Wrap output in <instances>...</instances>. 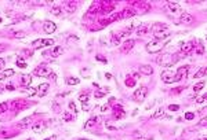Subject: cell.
I'll use <instances>...</instances> for the list:
<instances>
[{
  "mask_svg": "<svg viewBox=\"0 0 207 140\" xmlns=\"http://www.w3.org/2000/svg\"><path fill=\"white\" fill-rule=\"evenodd\" d=\"M152 32H153L155 40H160V41L170 34V29H168V26L166 23H162V22H160V23H155L153 27H152Z\"/></svg>",
  "mask_w": 207,
  "mask_h": 140,
  "instance_id": "cell-1",
  "label": "cell"
},
{
  "mask_svg": "<svg viewBox=\"0 0 207 140\" xmlns=\"http://www.w3.org/2000/svg\"><path fill=\"white\" fill-rule=\"evenodd\" d=\"M178 55H170V54H163L162 56H159L156 59V62L159 63L160 66H164V67H170V66H173L174 63L178 60Z\"/></svg>",
  "mask_w": 207,
  "mask_h": 140,
  "instance_id": "cell-2",
  "label": "cell"
},
{
  "mask_svg": "<svg viewBox=\"0 0 207 140\" xmlns=\"http://www.w3.org/2000/svg\"><path fill=\"white\" fill-rule=\"evenodd\" d=\"M164 48V43L160 40H152L146 44V51L149 54H156V52H160Z\"/></svg>",
  "mask_w": 207,
  "mask_h": 140,
  "instance_id": "cell-3",
  "label": "cell"
},
{
  "mask_svg": "<svg viewBox=\"0 0 207 140\" xmlns=\"http://www.w3.org/2000/svg\"><path fill=\"white\" fill-rule=\"evenodd\" d=\"M164 10L167 11L168 14H171V15H181V5L178 4V3H175V2H168V3H166V5H164Z\"/></svg>",
  "mask_w": 207,
  "mask_h": 140,
  "instance_id": "cell-4",
  "label": "cell"
},
{
  "mask_svg": "<svg viewBox=\"0 0 207 140\" xmlns=\"http://www.w3.org/2000/svg\"><path fill=\"white\" fill-rule=\"evenodd\" d=\"M33 48L36 49H40V48H44V47H52L54 45V40L52 38H37L32 43Z\"/></svg>",
  "mask_w": 207,
  "mask_h": 140,
  "instance_id": "cell-5",
  "label": "cell"
},
{
  "mask_svg": "<svg viewBox=\"0 0 207 140\" xmlns=\"http://www.w3.org/2000/svg\"><path fill=\"white\" fill-rule=\"evenodd\" d=\"M33 74H36L37 77H48L52 74V71L47 65H41V66H37V67L33 70Z\"/></svg>",
  "mask_w": 207,
  "mask_h": 140,
  "instance_id": "cell-6",
  "label": "cell"
},
{
  "mask_svg": "<svg viewBox=\"0 0 207 140\" xmlns=\"http://www.w3.org/2000/svg\"><path fill=\"white\" fill-rule=\"evenodd\" d=\"M189 69H190V66H189V65L181 66V67H179L178 70L175 71V82L186 78V77H188V74H189Z\"/></svg>",
  "mask_w": 207,
  "mask_h": 140,
  "instance_id": "cell-7",
  "label": "cell"
},
{
  "mask_svg": "<svg viewBox=\"0 0 207 140\" xmlns=\"http://www.w3.org/2000/svg\"><path fill=\"white\" fill-rule=\"evenodd\" d=\"M99 5V14H109L115 10L116 4L112 2H104V3H98Z\"/></svg>",
  "mask_w": 207,
  "mask_h": 140,
  "instance_id": "cell-8",
  "label": "cell"
},
{
  "mask_svg": "<svg viewBox=\"0 0 207 140\" xmlns=\"http://www.w3.org/2000/svg\"><path fill=\"white\" fill-rule=\"evenodd\" d=\"M162 80L163 82H166V84H173V82H175V71L173 70H164L162 71Z\"/></svg>",
  "mask_w": 207,
  "mask_h": 140,
  "instance_id": "cell-9",
  "label": "cell"
},
{
  "mask_svg": "<svg viewBox=\"0 0 207 140\" xmlns=\"http://www.w3.org/2000/svg\"><path fill=\"white\" fill-rule=\"evenodd\" d=\"M148 95V88L146 87H140L137 91L134 92V99L137 102H144Z\"/></svg>",
  "mask_w": 207,
  "mask_h": 140,
  "instance_id": "cell-10",
  "label": "cell"
},
{
  "mask_svg": "<svg viewBox=\"0 0 207 140\" xmlns=\"http://www.w3.org/2000/svg\"><path fill=\"white\" fill-rule=\"evenodd\" d=\"M179 47H181L182 54H188V52H190L192 49H195V41L189 40V41H186V43H181Z\"/></svg>",
  "mask_w": 207,
  "mask_h": 140,
  "instance_id": "cell-11",
  "label": "cell"
},
{
  "mask_svg": "<svg viewBox=\"0 0 207 140\" xmlns=\"http://www.w3.org/2000/svg\"><path fill=\"white\" fill-rule=\"evenodd\" d=\"M43 29L46 33H48V34H51V33H54L55 30H57V25L54 23V22L51 21H46L43 25Z\"/></svg>",
  "mask_w": 207,
  "mask_h": 140,
  "instance_id": "cell-12",
  "label": "cell"
},
{
  "mask_svg": "<svg viewBox=\"0 0 207 140\" xmlns=\"http://www.w3.org/2000/svg\"><path fill=\"white\" fill-rule=\"evenodd\" d=\"M134 45H135V40L134 38H128V40H126L123 44H121V51L128 52L130 49H132V47Z\"/></svg>",
  "mask_w": 207,
  "mask_h": 140,
  "instance_id": "cell-13",
  "label": "cell"
},
{
  "mask_svg": "<svg viewBox=\"0 0 207 140\" xmlns=\"http://www.w3.org/2000/svg\"><path fill=\"white\" fill-rule=\"evenodd\" d=\"M138 71H140V74H144V76H152L153 74V69L149 65H141Z\"/></svg>",
  "mask_w": 207,
  "mask_h": 140,
  "instance_id": "cell-14",
  "label": "cell"
},
{
  "mask_svg": "<svg viewBox=\"0 0 207 140\" xmlns=\"http://www.w3.org/2000/svg\"><path fill=\"white\" fill-rule=\"evenodd\" d=\"M179 22H181V23H185V25L192 23V22H193V18H192V15H190V14L184 13V11H182L181 15H179Z\"/></svg>",
  "mask_w": 207,
  "mask_h": 140,
  "instance_id": "cell-15",
  "label": "cell"
},
{
  "mask_svg": "<svg viewBox=\"0 0 207 140\" xmlns=\"http://www.w3.org/2000/svg\"><path fill=\"white\" fill-rule=\"evenodd\" d=\"M32 82V76L30 74H22L21 76V85L22 87H29Z\"/></svg>",
  "mask_w": 207,
  "mask_h": 140,
  "instance_id": "cell-16",
  "label": "cell"
},
{
  "mask_svg": "<svg viewBox=\"0 0 207 140\" xmlns=\"http://www.w3.org/2000/svg\"><path fill=\"white\" fill-rule=\"evenodd\" d=\"M134 15H137V10H134V8H126V10L121 11V16L123 18H131Z\"/></svg>",
  "mask_w": 207,
  "mask_h": 140,
  "instance_id": "cell-17",
  "label": "cell"
},
{
  "mask_svg": "<svg viewBox=\"0 0 207 140\" xmlns=\"http://www.w3.org/2000/svg\"><path fill=\"white\" fill-rule=\"evenodd\" d=\"M47 91H48V84H47V82H41V84L39 85V88H37V95L39 96H44L47 93Z\"/></svg>",
  "mask_w": 207,
  "mask_h": 140,
  "instance_id": "cell-18",
  "label": "cell"
},
{
  "mask_svg": "<svg viewBox=\"0 0 207 140\" xmlns=\"http://www.w3.org/2000/svg\"><path fill=\"white\" fill-rule=\"evenodd\" d=\"M148 30H149V27H148V25H145V23H141L140 26L135 29V33H137V36H144L145 33H148Z\"/></svg>",
  "mask_w": 207,
  "mask_h": 140,
  "instance_id": "cell-19",
  "label": "cell"
},
{
  "mask_svg": "<svg viewBox=\"0 0 207 140\" xmlns=\"http://www.w3.org/2000/svg\"><path fill=\"white\" fill-rule=\"evenodd\" d=\"M32 129H33V132H36V133H41V132L46 129V124L44 122H36V124H33Z\"/></svg>",
  "mask_w": 207,
  "mask_h": 140,
  "instance_id": "cell-20",
  "label": "cell"
},
{
  "mask_svg": "<svg viewBox=\"0 0 207 140\" xmlns=\"http://www.w3.org/2000/svg\"><path fill=\"white\" fill-rule=\"evenodd\" d=\"M62 54H63V48H62V47L58 45V47H52V48H51V55L54 58H58L59 55H62Z\"/></svg>",
  "mask_w": 207,
  "mask_h": 140,
  "instance_id": "cell-21",
  "label": "cell"
},
{
  "mask_svg": "<svg viewBox=\"0 0 207 140\" xmlns=\"http://www.w3.org/2000/svg\"><path fill=\"white\" fill-rule=\"evenodd\" d=\"M166 117V113H164V109H157L156 111L153 113V115H152V118H155V120H159V118H164Z\"/></svg>",
  "mask_w": 207,
  "mask_h": 140,
  "instance_id": "cell-22",
  "label": "cell"
},
{
  "mask_svg": "<svg viewBox=\"0 0 207 140\" xmlns=\"http://www.w3.org/2000/svg\"><path fill=\"white\" fill-rule=\"evenodd\" d=\"M51 14L52 15H55V16H59L61 14H62V8H61V5L55 3V4L52 5V8H51Z\"/></svg>",
  "mask_w": 207,
  "mask_h": 140,
  "instance_id": "cell-23",
  "label": "cell"
},
{
  "mask_svg": "<svg viewBox=\"0 0 207 140\" xmlns=\"http://www.w3.org/2000/svg\"><path fill=\"white\" fill-rule=\"evenodd\" d=\"M77 5H76V2H69L68 4H66V11H68L69 14H73L75 11H76Z\"/></svg>",
  "mask_w": 207,
  "mask_h": 140,
  "instance_id": "cell-24",
  "label": "cell"
},
{
  "mask_svg": "<svg viewBox=\"0 0 207 140\" xmlns=\"http://www.w3.org/2000/svg\"><path fill=\"white\" fill-rule=\"evenodd\" d=\"M15 73V71L13 70V69H7V70H4L2 74H0V80H6L7 77H11L13 74Z\"/></svg>",
  "mask_w": 207,
  "mask_h": 140,
  "instance_id": "cell-25",
  "label": "cell"
},
{
  "mask_svg": "<svg viewBox=\"0 0 207 140\" xmlns=\"http://www.w3.org/2000/svg\"><path fill=\"white\" fill-rule=\"evenodd\" d=\"M30 120H32V118H30V117H28V118H25V120H22L21 122H19L18 125H17V128H18V129H25L28 125H29Z\"/></svg>",
  "mask_w": 207,
  "mask_h": 140,
  "instance_id": "cell-26",
  "label": "cell"
},
{
  "mask_svg": "<svg viewBox=\"0 0 207 140\" xmlns=\"http://www.w3.org/2000/svg\"><path fill=\"white\" fill-rule=\"evenodd\" d=\"M204 76H207V66H206V67L199 69L197 73L195 74V78H201V77H204Z\"/></svg>",
  "mask_w": 207,
  "mask_h": 140,
  "instance_id": "cell-27",
  "label": "cell"
},
{
  "mask_svg": "<svg viewBox=\"0 0 207 140\" xmlns=\"http://www.w3.org/2000/svg\"><path fill=\"white\" fill-rule=\"evenodd\" d=\"M109 23L110 22H113V21H119V19H123V16H121V13H115V14H112V15L109 16Z\"/></svg>",
  "mask_w": 207,
  "mask_h": 140,
  "instance_id": "cell-28",
  "label": "cell"
},
{
  "mask_svg": "<svg viewBox=\"0 0 207 140\" xmlns=\"http://www.w3.org/2000/svg\"><path fill=\"white\" fill-rule=\"evenodd\" d=\"M204 85H206V82H204V81L196 82V84L193 85V91H195V92H199V91H201V89L204 88Z\"/></svg>",
  "mask_w": 207,
  "mask_h": 140,
  "instance_id": "cell-29",
  "label": "cell"
},
{
  "mask_svg": "<svg viewBox=\"0 0 207 140\" xmlns=\"http://www.w3.org/2000/svg\"><path fill=\"white\" fill-rule=\"evenodd\" d=\"M124 82H126V87L132 88V87H135V82H137V81H135V80L132 78V77H127L126 81H124Z\"/></svg>",
  "mask_w": 207,
  "mask_h": 140,
  "instance_id": "cell-30",
  "label": "cell"
},
{
  "mask_svg": "<svg viewBox=\"0 0 207 140\" xmlns=\"http://www.w3.org/2000/svg\"><path fill=\"white\" fill-rule=\"evenodd\" d=\"M80 82L79 78H76V77H69L68 80H66V84L68 85H77Z\"/></svg>",
  "mask_w": 207,
  "mask_h": 140,
  "instance_id": "cell-31",
  "label": "cell"
},
{
  "mask_svg": "<svg viewBox=\"0 0 207 140\" xmlns=\"http://www.w3.org/2000/svg\"><path fill=\"white\" fill-rule=\"evenodd\" d=\"M88 98H90V96H88V93H80V95H79V100L80 102H82V104L83 103H87V102H88Z\"/></svg>",
  "mask_w": 207,
  "mask_h": 140,
  "instance_id": "cell-32",
  "label": "cell"
},
{
  "mask_svg": "<svg viewBox=\"0 0 207 140\" xmlns=\"http://www.w3.org/2000/svg\"><path fill=\"white\" fill-rule=\"evenodd\" d=\"M25 92H26L28 96H35V95H37V89H36V88H28Z\"/></svg>",
  "mask_w": 207,
  "mask_h": 140,
  "instance_id": "cell-33",
  "label": "cell"
},
{
  "mask_svg": "<svg viewBox=\"0 0 207 140\" xmlns=\"http://www.w3.org/2000/svg\"><path fill=\"white\" fill-rule=\"evenodd\" d=\"M13 36H14V37H17V38H22V37H25V36H26V33L22 32V30H17V32L13 33Z\"/></svg>",
  "mask_w": 207,
  "mask_h": 140,
  "instance_id": "cell-34",
  "label": "cell"
},
{
  "mask_svg": "<svg viewBox=\"0 0 207 140\" xmlns=\"http://www.w3.org/2000/svg\"><path fill=\"white\" fill-rule=\"evenodd\" d=\"M8 109V104L7 103H0V114H4Z\"/></svg>",
  "mask_w": 207,
  "mask_h": 140,
  "instance_id": "cell-35",
  "label": "cell"
},
{
  "mask_svg": "<svg viewBox=\"0 0 207 140\" xmlns=\"http://www.w3.org/2000/svg\"><path fill=\"white\" fill-rule=\"evenodd\" d=\"M207 100V92L204 93L203 96H199V98H196V103H203V102Z\"/></svg>",
  "mask_w": 207,
  "mask_h": 140,
  "instance_id": "cell-36",
  "label": "cell"
},
{
  "mask_svg": "<svg viewBox=\"0 0 207 140\" xmlns=\"http://www.w3.org/2000/svg\"><path fill=\"white\" fill-rule=\"evenodd\" d=\"M17 66H18V67H21V69H25V67H26V63L22 62V58H18V59H17Z\"/></svg>",
  "mask_w": 207,
  "mask_h": 140,
  "instance_id": "cell-37",
  "label": "cell"
},
{
  "mask_svg": "<svg viewBox=\"0 0 207 140\" xmlns=\"http://www.w3.org/2000/svg\"><path fill=\"white\" fill-rule=\"evenodd\" d=\"M123 117H124V111H123V110H119V111H116L115 120H120V118H123Z\"/></svg>",
  "mask_w": 207,
  "mask_h": 140,
  "instance_id": "cell-38",
  "label": "cell"
},
{
  "mask_svg": "<svg viewBox=\"0 0 207 140\" xmlns=\"http://www.w3.org/2000/svg\"><path fill=\"white\" fill-rule=\"evenodd\" d=\"M62 118L65 121H71V120H73V117H72L71 114H69L68 111H65V113H62Z\"/></svg>",
  "mask_w": 207,
  "mask_h": 140,
  "instance_id": "cell-39",
  "label": "cell"
},
{
  "mask_svg": "<svg viewBox=\"0 0 207 140\" xmlns=\"http://www.w3.org/2000/svg\"><path fill=\"white\" fill-rule=\"evenodd\" d=\"M68 106H69V110H71V111H72V113H77V109H76V104H75V103H73V102H69V104H68Z\"/></svg>",
  "mask_w": 207,
  "mask_h": 140,
  "instance_id": "cell-40",
  "label": "cell"
},
{
  "mask_svg": "<svg viewBox=\"0 0 207 140\" xmlns=\"http://www.w3.org/2000/svg\"><path fill=\"white\" fill-rule=\"evenodd\" d=\"M112 43L115 44V45H119V44H120V38H119L116 34H112Z\"/></svg>",
  "mask_w": 207,
  "mask_h": 140,
  "instance_id": "cell-41",
  "label": "cell"
},
{
  "mask_svg": "<svg viewBox=\"0 0 207 140\" xmlns=\"http://www.w3.org/2000/svg\"><path fill=\"white\" fill-rule=\"evenodd\" d=\"M106 95V92L105 91H97V92H94V96L95 98H102V96Z\"/></svg>",
  "mask_w": 207,
  "mask_h": 140,
  "instance_id": "cell-42",
  "label": "cell"
},
{
  "mask_svg": "<svg viewBox=\"0 0 207 140\" xmlns=\"http://www.w3.org/2000/svg\"><path fill=\"white\" fill-rule=\"evenodd\" d=\"M203 51H204V48L201 47V44L199 43L197 45H196V52H197V54H203Z\"/></svg>",
  "mask_w": 207,
  "mask_h": 140,
  "instance_id": "cell-43",
  "label": "cell"
},
{
  "mask_svg": "<svg viewBox=\"0 0 207 140\" xmlns=\"http://www.w3.org/2000/svg\"><path fill=\"white\" fill-rule=\"evenodd\" d=\"M185 118H186V120H193V118H195V113H186V114H185Z\"/></svg>",
  "mask_w": 207,
  "mask_h": 140,
  "instance_id": "cell-44",
  "label": "cell"
},
{
  "mask_svg": "<svg viewBox=\"0 0 207 140\" xmlns=\"http://www.w3.org/2000/svg\"><path fill=\"white\" fill-rule=\"evenodd\" d=\"M168 110H170V111H177V110H179V106H177V104H170V106H168Z\"/></svg>",
  "mask_w": 207,
  "mask_h": 140,
  "instance_id": "cell-45",
  "label": "cell"
},
{
  "mask_svg": "<svg viewBox=\"0 0 207 140\" xmlns=\"http://www.w3.org/2000/svg\"><path fill=\"white\" fill-rule=\"evenodd\" d=\"M94 122H95V121H94V118H93V120H88V121H87V122H86L84 128H86V129H88V128H90V126H91V125H94Z\"/></svg>",
  "mask_w": 207,
  "mask_h": 140,
  "instance_id": "cell-46",
  "label": "cell"
},
{
  "mask_svg": "<svg viewBox=\"0 0 207 140\" xmlns=\"http://www.w3.org/2000/svg\"><path fill=\"white\" fill-rule=\"evenodd\" d=\"M97 60H98V62H104V63H106V62H108L106 58L102 56V55H97Z\"/></svg>",
  "mask_w": 207,
  "mask_h": 140,
  "instance_id": "cell-47",
  "label": "cell"
},
{
  "mask_svg": "<svg viewBox=\"0 0 207 140\" xmlns=\"http://www.w3.org/2000/svg\"><path fill=\"white\" fill-rule=\"evenodd\" d=\"M199 125H201V126H207V117L201 118V120L199 121Z\"/></svg>",
  "mask_w": 207,
  "mask_h": 140,
  "instance_id": "cell-48",
  "label": "cell"
},
{
  "mask_svg": "<svg viewBox=\"0 0 207 140\" xmlns=\"http://www.w3.org/2000/svg\"><path fill=\"white\" fill-rule=\"evenodd\" d=\"M130 73L132 74V77H134V80H137L138 77H140V71H135V70H131Z\"/></svg>",
  "mask_w": 207,
  "mask_h": 140,
  "instance_id": "cell-49",
  "label": "cell"
},
{
  "mask_svg": "<svg viewBox=\"0 0 207 140\" xmlns=\"http://www.w3.org/2000/svg\"><path fill=\"white\" fill-rule=\"evenodd\" d=\"M108 110H109V104H105V106L101 107V111H102V113H104V111H108Z\"/></svg>",
  "mask_w": 207,
  "mask_h": 140,
  "instance_id": "cell-50",
  "label": "cell"
},
{
  "mask_svg": "<svg viewBox=\"0 0 207 140\" xmlns=\"http://www.w3.org/2000/svg\"><path fill=\"white\" fill-rule=\"evenodd\" d=\"M4 65H6L4 59H2V58H0V70H2V69H4Z\"/></svg>",
  "mask_w": 207,
  "mask_h": 140,
  "instance_id": "cell-51",
  "label": "cell"
},
{
  "mask_svg": "<svg viewBox=\"0 0 207 140\" xmlns=\"http://www.w3.org/2000/svg\"><path fill=\"white\" fill-rule=\"evenodd\" d=\"M6 48H7V45H6V44H0V52L6 51Z\"/></svg>",
  "mask_w": 207,
  "mask_h": 140,
  "instance_id": "cell-52",
  "label": "cell"
},
{
  "mask_svg": "<svg viewBox=\"0 0 207 140\" xmlns=\"http://www.w3.org/2000/svg\"><path fill=\"white\" fill-rule=\"evenodd\" d=\"M44 140H57V136H55V135H51L50 137H47V139H44Z\"/></svg>",
  "mask_w": 207,
  "mask_h": 140,
  "instance_id": "cell-53",
  "label": "cell"
},
{
  "mask_svg": "<svg viewBox=\"0 0 207 140\" xmlns=\"http://www.w3.org/2000/svg\"><path fill=\"white\" fill-rule=\"evenodd\" d=\"M88 109H90V107H88V104L87 103H83V110H84V111H87Z\"/></svg>",
  "mask_w": 207,
  "mask_h": 140,
  "instance_id": "cell-54",
  "label": "cell"
},
{
  "mask_svg": "<svg viewBox=\"0 0 207 140\" xmlns=\"http://www.w3.org/2000/svg\"><path fill=\"white\" fill-rule=\"evenodd\" d=\"M6 89H8V91H14L15 88H14L13 85H7V87H6Z\"/></svg>",
  "mask_w": 207,
  "mask_h": 140,
  "instance_id": "cell-55",
  "label": "cell"
},
{
  "mask_svg": "<svg viewBox=\"0 0 207 140\" xmlns=\"http://www.w3.org/2000/svg\"><path fill=\"white\" fill-rule=\"evenodd\" d=\"M113 102H116V99H115V98H110V99H109V104H112Z\"/></svg>",
  "mask_w": 207,
  "mask_h": 140,
  "instance_id": "cell-56",
  "label": "cell"
},
{
  "mask_svg": "<svg viewBox=\"0 0 207 140\" xmlns=\"http://www.w3.org/2000/svg\"><path fill=\"white\" fill-rule=\"evenodd\" d=\"M2 91H4V88H3V87H0V92H2Z\"/></svg>",
  "mask_w": 207,
  "mask_h": 140,
  "instance_id": "cell-57",
  "label": "cell"
},
{
  "mask_svg": "<svg viewBox=\"0 0 207 140\" xmlns=\"http://www.w3.org/2000/svg\"><path fill=\"white\" fill-rule=\"evenodd\" d=\"M77 140H87V139H77Z\"/></svg>",
  "mask_w": 207,
  "mask_h": 140,
  "instance_id": "cell-58",
  "label": "cell"
},
{
  "mask_svg": "<svg viewBox=\"0 0 207 140\" xmlns=\"http://www.w3.org/2000/svg\"><path fill=\"white\" fill-rule=\"evenodd\" d=\"M203 140H207V137H204V139H203Z\"/></svg>",
  "mask_w": 207,
  "mask_h": 140,
  "instance_id": "cell-59",
  "label": "cell"
},
{
  "mask_svg": "<svg viewBox=\"0 0 207 140\" xmlns=\"http://www.w3.org/2000/svg\"><path fill=\"white\" fill-rule=\"evenodd\" d=\"M0 22H2V18H0Z\"/></svg>",
  "mask_w": 207,
  "mask_h": 140,
  "instance_id": "cell-60",
  "label": "cell"
},
{
  "mask_svg": "<svg viewBox=\"0 0 207 140\" xmlns=\"http://www.w3.org/2000/svg\"><path fill=\"white\" fill-rule=\"evenodd\" d=\"M206 38H207V36H206Z\"/></svg>",
  "mask_w": 207,
  "mask_h": 140,
  "instance_id": "cell-61",
  "label": "cell"
}]
</instances>
